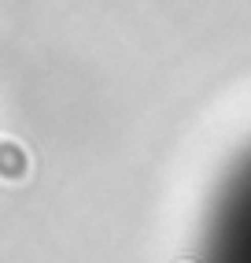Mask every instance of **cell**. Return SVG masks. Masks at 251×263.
I'll return each instance as SVG.
<instances>
[{
    "label": "cell",
    "mask_w": 251,
    "mask_h": 263,
    "mask_svg": "<svg viewBox=\"0 0 251 263\" xmlns=\"http://www.w3.org/2000/svg\"><path fill=\"white\" fill-rule=\"evenodd\" d=\"M196 263H251V145L214 193Z\"/></svg>",
    "instance_id": "cell-1"
}]
</instances>
